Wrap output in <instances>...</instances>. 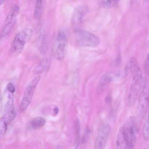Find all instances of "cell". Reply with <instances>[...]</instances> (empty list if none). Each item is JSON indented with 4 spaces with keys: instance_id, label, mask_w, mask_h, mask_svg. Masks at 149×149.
I'll return each instance as SVG.
<instances>
[{
    "instance_id": "30bf717a",
    "label": "cell",
    "mask_w": 149,
    "mask_h": 149,
    "mask_svg": "<svg viewBox=\"0 0 149 149\" xmlns=\"http://www.w3.org/2000/svg\"><path fill=\"white\" fill-rule=\"evenodd\" d=\"M118 74H115L113 72H107L104 74L100 78L97 89V93L98 95L102 93L107 89L110 83L113 80L116 76Z\"/></svg>"
},
{
    "instance_id": "52a82bcc",
    "label": "cell",
    "mask_w": 149,
    "mask_h": 149,
    "mask_svg": "<svg viewBox=\"0 0 149 149\" xmlns=\"http://www.w3.org/2000/svg\"><path fill=\"white\" fill-rule=\"evenodd\" d=\"M141 89L139 95L137 111L139 116L144 117L146 114L149 102V83L146 78L143 80Z\"/></svg>"
},
{
    "instance_id": "277c9868",
    "label": "cell",
    "mask_w": 149,
    "mask_h": 149,
    "mask_svg": "<svg viewBox=\"0 0 149 149\" xmlns=\"http://www.w3.org/2000/svg\"><path fill=\"white\" fill-rule=\"evenodd\" d=\"M74 35L76 42L81 46L95 47L100 42L98 37L87 31L76 29L74 32Z\"/></svg>"
},
{
    "instance_id": "2e32d148",
    "label": "cell",
    "mask_w": 149,
    "mask_h": 149,
    "mask_svg": "<svg viewBox=\"0 0 149 149\" xmlns=\"http://www.w3.org/2000/svg\"><path fill=\"white\" fill-rule=\"evenodd\" d=\"M49 65L48 59H46L44 60L35 67L33 71L34 73L35 74L42 73L47 69Z\"/></svg>"
},
{
    "instance_id": "44dd1931",
    "label": "cell",
    "mask_w": 149,
    "mask_h": 149,
    "mask_svg": "<svg viewBox=\"0 0 149 149\" xmlns=\"http://www.w3.org/2000/svg\"><path fill=\"white\" fill-rule=\"evenodd\" d=\"M145 69L147 72H148L149 71V59L148 56V57L145 61L144 64Z\"/></svg>"
},
{
    "instance_id": "8fae6325",
    "label": "cell",
    "mask_w": 149,
    "mask_h": 149,
    "mask_svg": "<svg viewBox=\"0 0 149 149\" xmlns=\"http://www.w3.org/2000/svg\"><path fill=\"white\" fill-rule=\"evenodd\" d=\"M87 8L82 5L76 8L73 14L72 21L74 23L78 24L81 23L87 12Z\"/></svg>"
},
{
    "instance_id": "6da1fadb",
    "label": "cell",
    "mask_w": 149,
    "mask_h": 149,
    "mask_svg": "<svg viewBox=\"0 0 149 149\" xmlns=\"http://www.w3.org/2000/svg\"><path fill=\"white\" fill-rule=\"evenodd\" d=\"M121 127L126 149H134L136 141L138 129L136 118L134 116L130 117Z\"/></svg>"
},
{
    "instance_id": "7c38bea8",
    "label": "cell",
    "mask_w": 149,
    "mask_h": 149,
    "mask_svg": "<svg viewBox=\"0 0 149 149\" xmlns=\"http://www.w3.org/2000/svg\"><path fill=\"white\" fill-rule=\"evenodd\" d=\"M17 112L14 109L7 111L0 118V121L8 126L15 118Z\"/></svg>"
},
{
    "instance_id": "8992f818",
    "label": "cell",
    "mask_w": 149,
    "mask_h": 149,
    "mask_svg": "<svg viewBox=\"0 0 149 149\" xmlns=\"http://www.w3.org/2000/svg\"><path fill=\"white\" fill-rule=\"evenodd\" d=\"M20 9L19 6L17 3L14 4L12 6L0 30V38H4L10 32L15 24L16 17Z\"/></svg>"
},
{
    "instance_id": "7a4b0ae2",
    "label": "cell",
    "mask_w": 149,
    "mask_h": 149,
    "mask_svg": "<svg viewBox=\"0 0 149 149\" xmlns=\"http://www.w3.org/2000/svg\"><path fill=\"white\" fill-rule=\"evenodd\" d=\"M32 33V30L29 28L24 29L18 33L11 43L9 51L10 55L14 57L20 54L31 38Z\"/></svg>"
},
{
    "instance_id": "603a6c76",
    "label": "cell",
    "mask_w": 149,
    "mask_h": 149,
    "mask_svg": "<svg viewBox=\"0 0 149 149\" xmlns=\"http://www.w3.org/2000/svg\"><path fill=\"white\" fill-rule=\"evenodd\" d=\"M53 111L55 115H57L59 111V109L57 107H56L54 108Z\"/></svg>"
},
{
    "instance_id": "7402d4cb",
    "label": "cell",
    "mask_w": 149,
    "mask_h": 149,
    "mask_svg": "<svg viewBox=\"0 0 149 149\" xmlns=\"http://www.w3.org/2000/svg\"><path fill=\"white\" fill-rule=\"evenodd\" d=\"M105 101L106 103L108 104H110L111 101V97L110 95L109 94L107 95L105 98Z\"/></svg>"
},
{
    "instance_id": "3957f363",
    "label": "cell",
    "mask_w": 149,
    "mask_h": 149,
    "mask_svg": "<svg viewBox=\"0 0 149 149\" xmlns=\"http://www.w3.org/2000/svg\"><path fill=\"white\" fill-rule=\"evenodd\" d=\"M132 80L126 101L127 106H132L136 100L141 90L143 79L141 70L131 74Z\"/></svg>"
},
{
    "instance_id": "9a60e30c",
    "label": "cell",
    "mask_w": 149,
    "mask_h": 149,
    "mask_svg": "<svg viewBox=\"0 0 149 149\" xmlns=\"http://www.w3.org/2000/svg\"><path fill=\"white\" fill-rule=\"evenodd\" d=\"M116 149H126L122 132L121 127L118 130L116 139Z\"/></svg>"
},
{
    "instance_id": "5b68a950",
    "label": "cell",
    "mask_w": 149,
    "mask_h": 149,
    "mask_svg": "<svg viewBox=\"0 0 149 149\" xmlns=\"http://www.w3.org/2000/svg\"><path fill=\"white\" fill-rule=\"evenodd\" d=\"M68 41L65 34L63 31L58 34L54 43L52 52L54 58L57 60L63 59L66 54Z\"/></svg>"
},
{
    "instance_id": "5bb4252c",
    "label": "cell",
    "mask_w": 149,
    "mask_h": 149,
    "mask_svg": "<svg viewBox=\"0 0 149 149\" xmlns=\"http://www.w3.org/2000/svg\"><path fill=\"white\" fill-rule=\"evenodd\" d=\"M45 119L41 117H37L33 118L30 123L31 127L34 129H39L46 124Z\"/></svg>"
},
{
    "instance_id": "9c48e42d",
    "label": "cell",
    "mask_w": 149,
    "mask_h": 149,
    "mask_svg": "<svg viewBox=\"0 0 149 149\" xmlns=\"http://www.w3.org/2000/svg\"><path fill=\"white\" fill-rule=\"evenodd\" d=\"M110 132V127L109 124H103L99 130L93 149H105Z\"/></svg>"
},
{
    "instance_id": "d6986e66",
    "label": "cell",
    "mask_w": 149,
    "mask_h": 149,
    "mask_svg": "<svg viewBox=\"0 0 149 149\" xmlns=\"http://www.w3.org/2000/svg\"><path fill=\"white\" fill-rule=\"evenodd\" d=\"M13 93L9 92L7 100L5 107V110L7 112L8 111L12 106L13 102Z\"/></svg>"
},
{
    "instance_id": "cb8c5ba5",
    "label": "cell",
    "mask_w": 149,
    "mask_h": 149,
    "mask_svg": "<svg viewBox=\"0 0 149 149\" xmlns=\"http://www.w3.org/2000/svg\"><path fill=\"white\" fill-rule=\"evenodd\" d=\"M5 2V1L0 0V4H3Z\"/></svg>"
},
{
    "instance_id": "ba28073f",
    "label": "cell",
    "mask_w": 149,
    "mask_h": 149,
    "mask_svg": "<svg viewBox=\"0 0 149 149\" xmlns=\"http://www.w3.org/2000/svg\"><path fill=\"white\" fill-rule=\"evenodd\" d=\"M40 77L34 78L27 85L19 107L21 111H24L27 108L31 101L35 89L40 81Z\"/></svg>"
},
{
    "instance_id": "ffe728a7",
    "label": "cell",
    "mask_w": 149,
    "mask_h": 149,
    "mask_svg": "<svg viewBox=\"0 0 149 149\" xmlns=\"http://www.w3.org/2000/svg\"><path fill=\"white\" fill-rule=\"evenodd\" d=\"M6 89L8 92L13 93L15 89L13 85L11 83H9L7 85Z\"/></svg>"
},
{
    "instance_id": "4fadbf2b",
    "label": "cell",
    "mask_w": 149,
    "mask_h": 149,
    "mask_svg": "<svg viewBox=\"0 0 149 149\" xmlns=\"http://www.w3.org/2000/svg\"><path fill=\"white\" fill-rule=\"evenodd\" d=\"M44 4V1H37L33 13V17L35 19L39 20L41 18L43 11Z\"/></svg>"
},
{
    "instance_id": "ac0fdd59",
    "label": "cell",
    "mask_w": 149,
    "mask_h": 149,
    "mask_svg": "<svg viewBox=\"0 0 149 149\" xmlns=\"http://www.w3.org/2000/svg\"><path fill=\"white\" fill-rule=\"evenodd\" d=\"M118 1V0H103L101 1L100 4L103 7L109 8L115 6Z\"/></svg>"
},
{
    "instance_id": "e0dca14e",
    "label": "cell",
    "mask_w": 149,
    "mask_h": 149,
    "mask_svg": "<svg viewBox=\"0 0 149 149\" xmlns=\"http://www.w3.org/2000/svg\"><path fill=\"white\" fill-rule=\"evenodd\" d=\"M149 119L148 116L146 118L143 124L142 131L143 137L145 140H148L149 137Z\"/></svg>"
}]
</instances>
